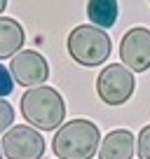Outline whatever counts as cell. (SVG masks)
<instances>
[{
	"label": "cell",
	"instance_id": "1",
	"mask_svg": "<svg viewBox=\"0 0 150 159\" xmlns=\"http://www.w3.org/2000/svg\"><path fill=\"white\" fill-rule=\"evenodd\" d=\"M101 145V131L89 119H73L54 134L52 148L59 159H91Z\"/></svg>",
	"mask_w": 150,
	"mask_h": 159
},
{
	"label": "cell",
	"instance_id": "2",
	"mask_svg": "<svg viewBox=\"0 0 150 159\" xmlns=\"http://www.w3.org/2000/svg\"><path fill=\"white\" fill-rule=\"evenodd\" d=\"M21 115L40 131H54L66 117V103L52 87H33L21 96Z\"/></svg>",
	"mask_w": 150,
	"mask_h": 159
},
{
	"label": "cell",
	"instance_id": "3",
	"mask_svg": "<svg viewBox=\"0 0 150 159\" xmlns=\"http://www.w3.org/2000/svg\"><path fill=\"white\" fill-rule=\"evenodd\" d=\"M110 38L96 26H77L68 35V52L80 66H101L110 56Z\"/></svg>",
	"mask_w": 150,
	"mask_h": 159
},
{
	"label": "cell",
	"instance_id": "4",
	"mask_svg": "<svg viewBox=\"0 0 150 159\" xmlns=\"http://www.w3.org/2000/svg\"><path fill=\"white\" fill-rule=\"evenodd\" d=\"M136 89V80L124 66L120 63H113V66H105L101 70L99 80H96V91H99L101 101L108 105H122L131 98Z\"/></svg>",
	"mask_w": 150,
	"mask_h": 159
},
{
	"label": "cell",
	"instance_id": "5",
	"mask_svg": "<svg viewBox=\"0 0 150 159\" xmlns=\"http://www.w3.org/2000/svg\"><path fill=\"white\" fill-rule=\"evenodd\" d=\"M2 154L10 159H40L45 154V138L30 126H12L2 136Z\"/></svg>",
	"mask_w": 150,
	"mask_h": 159
},
{
	"label": "cell",
	"instance_id": "6",
	"mask_svg": "<svg viewBox=\"0 0 150 159\" xmlns=\"http://www.w3.org/2000/svg\"><path fill=\"white\" fill-rule=\"evenodd\" d=\"M120 59L129 73H143L150 68V30L143 26L129 28L120 42Z\"/></svg>",
	"mask_w": 150,
	"mask_h": 159
},
{
	"label": "cell",
	"instance_id": "7",
	"mask_svg": "<svg viewBox=\"0 0 150 159\" xmlns=\"http://www.w3.org/2000/svg\"><path fill=\"white\" fill-rule=\"evenodd\" d=\"M10 75L24 87H42L47 77H49V66H47L45 56L38 54L33 49H24L19 54L12 56L10 61Z\"/></svg>",
	"mask_w": 150,
	"mask_h": 159
},
{
	"label": "cell",
	"instance_id": "8",
	"mask_svg": "<svg viewBox=\"0 0 150 159\" xmlns=\"http://www.w3.org/2000/svg\"><path fill=\"white\" fill-rule=\"evenodd\" d=\"M136 152L134 134L127 129H115L103 138L99 148V159H131Z\"/></svg>",
	"mask_w": 150,
	"mask_h": 159
},
{
	"label": "cell",
	"instance_id": "9",
	"mask_svg": "<svg viewBox=\"0 0 150 159\" xmlns=\"http://www.w3.org/2000/svg\"><path fill=\"white\" fill-rule=\"evenodd\" d=\"M24 28L12 16H0V59H10L19 54L24 47Z\"/></svg>",
	"mask_w": 150,
	"mask_h": 159
},
{
	"label": "cell",
	"instance_id": "10",
	"mask_svg": "<svg viewBox=\"0 0 150 159\" xmlns=\"http://www.w3.org/2000/svg\"><path fill=\"white\" fill-rule=\"evenodd\" d=\"M87 16H89L91 26H96V28H101V30L110 28L117 19V2H108V0H103V2H89L87 5Z\"/></svg>",
	"mask_w": 150,
	"mask_h": 159
},
{
	"label": "cell",
	"instance_id": "11",
	"mask_svg": "<svg viewBox=\"0 0 150 159\" xmlns=\"http://www.w3.org/2000/svg\"><path fill=\"white\" fill-rule=\"evenodd\" d=\"M136 154L141 159H150V124L143 126L138 134V140H136Z\"/></svg>",
	"mask_w": 150,
	"mask_h": 159
},
{
	"label": "cell",
	"instance_id": "12",
	"mask_svg": "<svg viewBox=\"0 0 150 159\" xmlns=\"http://www.w3.org/2000/svg\"><path fill=\"white\" fill-rule=\"evenodd\" d=\"M12 119H14V108H12L5 98H0V134L5 129H10Z\"/></svg>",
	"mask_w": 150,
	"mask_h": 159
},
{
	"label": "cell",
	"instance_id": "13",
	"mask_svg": "<svg viewBox=\"0 0 150 159\" xmlns=\"http://www.w3.org/2000/svg\"><path fill=\"white\" fill-rule=\"evenodd\" d=\"M12 87H14V80H12L10 70H7L5 66L0 63V96L12 94Z\"/></svg>",
	"mask_w": 150,
	"mask_h": 159
},
{
	"label": "cell",
	"instance_id": "14",
	"mask_svg": "<svg viewBox=\"0 0 150 159\" xmlns=\"http://www.w3.org/2000/svg\"><path fill=\"white\" fill-rule=\"evenodd\" d=\"M5 7H7V2H5V0H0V14L5 12Z\"/></svg>",
	"mask_w": 150,
	"mask_h": 159
},
{
	"label": "cell",
	"instance_id": "15",
	"mask_svg": "<svg viewBox=\"0 0 150 159\" xmlns=\"http://www.w3.org/2000/svg\"><path fill=\"white\" fill-rule=\"evenodd\" d=\"M0 159H2V145H0Z\"/></svg>",
	"mask_w": 150,
	"mask_h": 159
}]
</instances>
